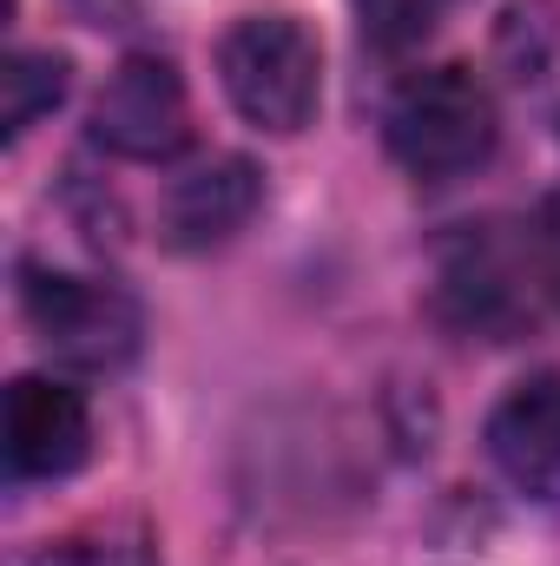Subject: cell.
Listing matches in <instances>:
<instances>
[{
	"instance_id": "3957f363",
	"label": "cell",
	"mask_w": 560,
	"mask_h": 566,
	"mask_svg": "<svg viewBox=\"0 0 560 566\" xmlns=\"http://www.w3.org/2000/svg\"><path fill=\"white\" fill-rule=\"evenodd\" d=\"M20 316L40 349L66 369H126L145 343V310L133 290L73 271H20Z\"/></svg>"
},
{
	"instance_id": "8fae6325",
	"label": "cell",
	"mask_w": 560,
	"mask_h": 566,
	"mask_svg": "<svg viewBox=\"0 0 560 566\" xmlns=\"http://www.w3.org/2000/svg\"><path fill=\"white\" fill-rule=\"evenodd\" d=\"M455 0H356V27L370 46L383 53H403V46H422L442 20H448Z\"/></svg>"
},
{
	"instance_id": "9c48e42d",
	"label": "cell",
	"mask_w": 560,
	"mask_h": 566,
	"mask_svg": "<svg viewBox=\"0 0 560 566\" xmlns=\"http://www.w3.org/2000/svg\"><path fill=\"white\" fill-rule=\"evenodd\" d=\"M20 566H158V547H152L145 527L100 521V527H73V534H60V541L27 547Z\"/></svg>"
},
{
	"instance_id": "7a4b0ae2",
	"label": "cell",
	"mask_w": 560,
	"mask_h": 566,
	"mask_svg": "<svg viewBox=\"0 0 560 566\" xmlns=\"http://www.w3.org/2000/svg\"><path fill=\"white\" fill-rule=\"evenodd\" d=\"M218 80L225 99L258 133H303L323 99V46L297 13H245L218 40Z\"/></svg>"
},
{
	"instance_id": "30bf717a",
	"label": "cell",
	"mask_w": 560,
	"mask_h": 566,
	"mask_svg": "<svg viewBox=\"0 0 560 566\" xmlns=\"http://www.w3.org/2000/svg\"><path fill=\"white\" fill-rule=\"evenodd\" d=\"M66 60L60 53H13L7 60V73H0V86H7V139H20L40 113H53L60 99H66Z\"/></svg>"
},
{
	"instance_id": "7c38bea8",
	"label": "cell",
	"mask_w": 560,
	"mask_h": 566,
	"mask_svg": "<svg viewBox=\"0 0 560 566\" xmlns=\"http://www.w3.org/2000/svg\"><path fill=\"white\" fill-rule=\"evenodd\" d=\"M515 231H521V264H528V283H535L541 316H560V191L541 198Z\"/></svg>"
},
{
	"instance_id": "ba28073f",
	"label": "cell",
	"mask_w": 560,
	"mask_h": 566,
	"mask_svg": "<svg viewBox=\"0 0 560 566\" xmlns=\"http://www.w3.org/2000/svg\"><path fill=\"white\" fill-rule=\"evenodd\" d=\"M258 198H265V178H258L251 158H238V151L205 158V165H191V171H178L165 185L158 238L172 251H211V244H225V238H238L251 224Z\"/></svg>"
},
{
	"instance_id": "277c9868",
	"label": "cell",
	"mask_w": 560,
	"mask_h": 566,
	"mask_svg": "<svg viewBox=\"0 0 560 566\" xmlns=\"http://www.w3.org/2000/svg\"><path fill=\"white\" fill-rule=\"evenodd\" d=\"M435 310L455 329H475L488 343H515L541 323L535 283L521 264V231L515 224H462L435 251Z\"/></svg>"
},
{
	"instance_id": "52a82bcc",
	"label": "cell",
	"mask_w": 560,
	"mask_h": 566,
	"mask_svg": "<svg viewBox=\"0 0 560 566\" xmlns=\"http://www.w3.org/2000/svg\"><path fill=\"white\" fill-rule=\"evenodd\" d=\"M93 454V409L53 376H20L7 389V468L20 481H60Z\"/></svg>"
},
{
	"instance_id": "8992f818",
	"label": "cell",
	"mask_w": 560,
	"mask_h": 566,
	"mask_svg": "<svg viewBox=\"0 0 560 566\" xmlns=\"http://www.w3.org/2000/svg\"><path fill=\"white\" fill-rule=\"evenodd\" d=\"M488 461L541 507H560V369L521 376L488 409Z\"/></svg>"
},
{
	"instance_id": "6da1fadb",
	"label": "cell",
	"mask_w": 560,
	"mask_h": 566,
	"mask_svg": "<svg viewBox=\"0 0 560 566\" xmlns=\"http://www.w3.org/2000/svg\"><path fill=\"white\" fill-rule=\"evenodd\" d=\"M495 139H501L495 93L468 66H455V60L396 80V93L383 106V145H390V158L409 178H422V185L468 178L475 165H488Z\"/></svg>"
},
{
	"instance_id": "5b68a950",
	"label": "cell",
	"mask_w": 560,
	"mask_h": 566,
	"mask_svg": "<svg viewBox=\"0 0 560 566\" xmlns=\"http://www.w3.org/2000/svg\"><path fill=\"white\" fill-rule=\"evenodd\" d=\"M93 145L133 165H165L191 145V93L172 60L158 53H126L100 99H93Z\"/></svg>"
}]
</instances>
